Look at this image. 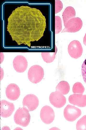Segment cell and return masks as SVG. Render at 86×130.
<instances>
[{"instance_id": "obj_20", "label": "cell", "mask_w": 86, "mask_h": 130, "mask_svg": "<svg viewBox=\"0 0 86 130\" xmlns=\"http://www.w3.org/2000/svg\"><path fill=\"white\" fill-rule=\"evenodd\" d=\"M63 8V4L60 0H55V13L56 14L60 12Z\"/></svg>"}, {"instance_id": "obj_23", "label": "cell", "mask_w": 86, "mask_h": 130, "mask_svg": "<svg viewBox=\"0 0 86 130\" xmlns=\"http://www.w3.org/2000/svg\"><path fill=\"white\" fill-rule=\"evenodd\" d=\"M0 79L1 80V79H2L3 78V76L4 75V71L2 68L0 67Z\"/></svg>"}, {"instance_id": "obj_10", "label": "cell", "mask_w": 86, "mask_h": 130, "mask_svg": "<svg viewBox=\"0 0 86 130\" xmlns=\"http://www.w3.org/2000/svg\"><path fill=\"white\" fill-rule=\"evenodd\" d=\"M13 65L15 70L19 73H22L25 71L28 66L27 59L24 56L19 55L14 58Z\"/></svg>"}, {"instance_id": "obj_14", "label": "cell", "mask_w": 86, "mask_h": 130, "mask_svg": "<svg viewBox=\"0 0 86 130\" xmlns=\"http://www.w3.org/2000/svg\"><path fill=\"white\" fill-rule=\"evenodd\" d=\"M75 10L73 7L69 6L66 8L62 15L64 25L69 20L75 17Z\"/></svg>"}, {"instance_id": "obj_15", "label": "cell", "mask_w": 86, "mask_h": 130, "mask_svg": "<svg viewBox=\"0 0 86 130\" xmlns=\"http://www.w3.org/2000/svg\"><path fill=\"white\" fill-rule=\"evenodd\" d=\"M57 51V49L55 46V51L53 52H41V55L44 61L47 63H50L54 60Z\"/></svg>"}, {"instance_id": "obj_8", "label": "cell", "mask_w": 86, "mask_h": 130, "mask_svg": "<svg viewBox=\"0 0 86 130\" xmlns=\"http://www.w3.org/2000/svg\"><path fill=\"white\" fill-rule=\"evenodd\" d=\"M68 52L72 58L77 59L81 56L82 52V47L80 43L77 40H74L69 44Z\"/></svg>"}, {"instance_id": "obj_17", "label": "cell", "mask_w": 86, "mask_h": 130, "mask_svg": "<svg viewBox=\"0 0 86 130\" xmlns=\"http://www.w3.org/2000/svg\"><path fill=\"white\" fill-rule=\"evenodd\" d=\"M84 88L80 83L77 82L74 85L72 91L75 94H82L84 91Z\"/></svg>"}, {"instance_id": "obj_18", "label": "cell", "mask_w": 86, "mask_h": 130, "mask_svg": "<svg viewBox=\"0 0 86 130\" xmlns=\"http://www.w3.org/2000/svg\"><path fill=\"white\" fill-rule=\"evenodd\" d=\"M76 128L77 130H86V115L83 116L78 121Z\"/></svg>"}, {"instance_id": "obj_22", "label": "cell", "mask_w": 86, "mask_h": 130, "mask_svg": "<svg viewBox=\"0 0 86 130\" xmlns=\"http://www.w3.org/2000/svg\"><path fill=\"white\" fill-rule=\"evenodd\" d=\"M4 59V55L2 52L0 53V62L1 63L3 61Z\"/></svg>"}, {"instance_id": "obj_4", "label": "cell", "mask_w": 86, "mask_h": 130, "mask_svg": "<svg viewBox=\"0 0 86 130\" xmlns=\"http://www.w3.org/2000/svg\"><path fill=\"white\" fill-rule=\"evenodd\" d=\"M82 22L79 18L75 17L69 20L64 25L62 32H75L79 31L81 28Z\"/></svg>"}, {"instance_id": "obj_19", "label": "cell", "mask_w": 86, "mask_h": 130, "mask_svg": "<svg viewBox=\"0 0 86 130\" xmlns=\"http://www.w3.org/2000/svg\"><path fill=\"white\" fill-rule=\"evenodd\" d=\"M55 33L57 34L61 31L62 28L61 20L59 16H55Z\"/></svg>"}, {"instance_id": "obj_11", "label": "cell", "mask_w": 86, "mask_h": 130, "mask_svg": "<svg viewBox=\"0 0 86 130\" xmlns=\"http://www.w3.org/2000/svg\"><path fill=\"white\" fill-rule=\"evenodd\" d=\"M15 110V106L12 103L5 100L0 102V115L3 118L10 116Z\"/></svg>"}, {"instance_id": "obj_1", "label": "cell", "mask_w": 86, "mask_h": 130, "mask_svg": "<svg viewBox=\"0 0 86 130\" xmlns=\"http://www.w3.org/2000/svg\"><path fill=\"white\" fill-rule=\"evenodd\" d=\"M8 21L7 30L12 38L22 42L38 40L46 28V19L41 12L27 6L16 9Z\"/></svg>"}, {"instance_id": "obj_5", "label": "cell", "mask_w": 86, "mask_h": 130, "mask_svg": "<svg viewBox=\"0 0 86 130\" xmlns=\"http://www.w3.org/2000/svg\"><path fill=\"white\" fill-rule=\"evenodd\" d=\"M64 116L68 121L72 122L80 116L81 114V110L74 106L68 105L65 108Z\"/></svg>"}, {"instance_id": "obj_7", "label": "cell", "mask_w": 86, "mask_h": 130, "mask_svg": "<svg viewBox=\"0 0 86 130\" xmlns=\"http://www.w3.org/2000/svg\"><path fill=\"white\" fill-rule=\"evenodd\" d=\"M41 120L44 123L48 124L53 121L55 118V113L53 109L50 106L45 105L42 108L40 113Z\"/></svg>"}, {"instance_id": "obj_16", "label": "cell", "mask_w": 86, "mask_h": 130, "mask_svg": "<svg viewBox=\"0 0 86 130\" xmlns=\"http://www.w3.org/2000/svg\"><path fill=\"white\" fill-rule=\"evenodd\" d=\"M56 91L63 95L68 94L70 90L69 84L66 81H60L57 85L56 88Z\"/></svg>"}, {"instance_id": "obj_21", "label": "cell", "mask_w": 86, "mask_h": 130, "mask_svg": "<svg viewBox=\"0 0 86 130\" xmlns=\"http://www.w3.org/2000/svg\"><path fill=\"white\" fill-rule=\"evenodd\" d=\"M81 71L83 80L85 83L86 84V58L82 65Z\"/></svg>"}, {"instance_id": "obj_9", "label": "cell", "mask_w": 86, "mask_h": 130, "mask_svg": "<svg viewBox=\"0 0 86 130\" xmlns=\"http://www.w3.org/2000/svg\"><path fill=\"white\" fill-rule=\"evenodd\" d=\"M39 104L38 98L33 94H30L24 98L22 102L23 106L26 107L29 111L36 109Z\"/></svg>"}, {"instance_id": "obj_12", "label": "cell", "mask_w": 86, "mask_h": 130, "mask_svg": "<svg viewBox=\"0 0 86 130\" xmlns=\"http://www.w3.org/2000/svg\"><path fill=\"white\" fill-rule=\"evenodd\" d=\"M5 93L9 99L11 100H15L18 98L20 95V89L16 84H11L7 87Z\"/></svg>"}, {"instance_id": "obj_13", "label": "cell", "mask_w": 86, "mask_h": 130, "mask_svg": "<svg viewBox=\"0 0 86 130\" xmlns=\"http://www.w3.org/2000/svg\"><path fill=\"white\" fill-rule=\"evenodd\" d=\"M69 101L71 104L81 107L86 106V95L74 94L69 97Z\"/></svg>"}, {"instance_id": "obj_3", "label": "cell", "mask_w": 86, "mask_h": 130, "mask_svg": "<svg viewBox=\"0 0 86 130\" xmlns=\"http://www.w3.org/2000/svg\"><path fill=\"white\" fill-rule=\"evenodd\" d=\"M44 75L43 69L40 66L35 65L32 66L28 72V77L30 81L32 83L37 84L43 78Z\"/></svg>"}, {"instance_id": "obj_6", "label": "cell", "mask_w": 86, "mask_h": 130, "mask_svg": "<svg viewBox=\"0 0 86 130\" xmlns=\"http://www.w3.org/2000/svg\"><path fill=\"white\" fill-rule=\"evenodd\" d=\"M49 100L53 106L59 108L64 106L66 102L65 97L61 93L56 91L50 94Z\"/></svg>"}, {"instance_id": "obj_2", "label": "cell", "mask_w": 86, "mask_h": 130, "mask_svg": "<svg viewBox=\"0 0 86 130\" xmlns=\"http://www.w3.org/2000/svg\"><path fill=\"white\" fill-rule=\"evenodd\" d=\"M29 111L26 107L19 108L16 111L14 116L15 123L22 126L25 127L29 124L31 118Z\"/></svg>"}]
</instances>
